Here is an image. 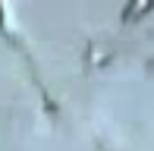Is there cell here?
I'll list each match as a JSON object with an SVG mask.
<instances>
[{
	"label": "cell",
	"mask_w": 154,
	"mask_h": 151,
	"mask_svg": "<svg viewBox=\"0 0 154 151\" xmlns=\"http://www.w3.org/2000/svg\"><path fill=\"white\" fill-rule=\"evenodd\" d=\"M0 22H3V6H0Z\"/></svg>",
	"instance_id": "1"
}]
</instances>
